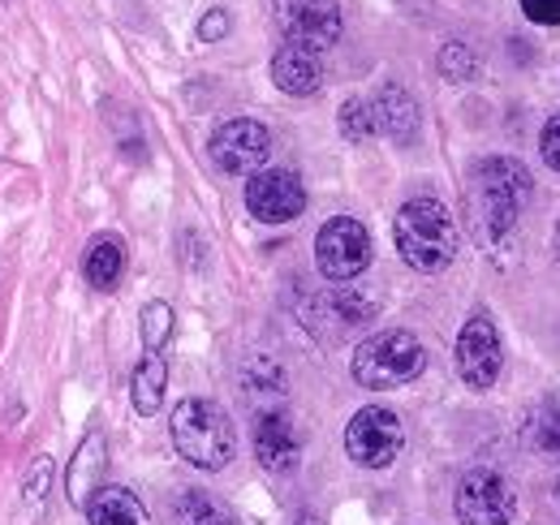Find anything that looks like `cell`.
Returning <instances> with one entry per match:
<instances>
[{
	"label": "cell",
	"instance_id": "cell-18",
	"mask_svg": "<svg viewBox=\"0 0 560 525\" xmlns=\"http://www.w3.org/2000/svg\"><path fill=\"white\" fill-rule=\"evenodd\" d=\"M82 271H86V280H91L95 289H104V293L117 289V280H121V271H126V246H121L117 237H95L91 250H86Z\"/></svg>",
	"mask_w": 560,
	"mask_h": 525
},
{
	"label": "cell",
	"instance_id": "cell-24",
	"mask_svg": "<svg viewBox=\"0 0 560 525\" xmlns=\"http://www.w3.org/2000/svg\"><path fill=\"white\" fill-rule=\"evenodd\" d=\"M526 18L530 22H544V26H560V0H522Z\"/></svg>",
	"mask_w": 560,
	"mask_h": 525
},
{
	"label": "cell",
	"instance_id": "cell-1",
	"mask_svg": "<svg viewBox=\"0 0 560 525\" xmlns=\"http://www.w3.org/2000/svg\"><path fill=\"white\" fill-rule=\"evenodd\" d=\"M526 198H530V173L517 160L488 155L470 168V224H475L483 246L495 250L509 242Z\"/></svg>",
	"mask_w": 560,
	"mask_h": 525
},
{
	"label": "cell",
	"instance_id": "cell-7",
	"mask_svg": "<svg viewBox=\"0 0 560 525\" xmlns=\"http://www.w3.org/2000/svg\"><path fill=\"white\" fill-rule=\"evenodd\" d=\"M513 487L504 474H495L488 465L470 469L462 482H457V522L462 525H509L513 522Z\"/></svg>",
	"mask_w": 560,
	"mask_h": 525
},
{
	"label": "cell",
	"instance_id": "cell-16",
	"mask_svg": "<svg viewBox=\"0 0 560 525\" xmlns=\"http://www.w3.org/2000/svg\"><path fill=\"white\" fill-rule=\"evenodd\" d=\"M86 522L91 525H147V509L135 491L126 487H100L86 500Z\"/></svg>",
	"mask_w": 560,
	"mask_h": 525
},
{
	"label": "cell",
	"instance_id": "cell-19",
	"mask_svg": "<svg viewBox=\"0 0 560 525\" xmlns=\"http://www.w3.org/2000/svg\"><path fill=\"white\" fill-rule=\"evenodd\" d=\"M168 517L173 525H233V513L220 500H211L208 491H182Z\"/></svg>",
	"mask_w": 560,
	"mask_h": 525
},
{
	"label": "cell",
	"instance_id": "cell-12",
	"mask_svg": "<svg viewBox=\"0 0 560 525\" xmlns=\"http://www.w3.org/2000/svg\"><path fill=\"white\" fill-rule=\"evenodd\" d=\"M371 121H375V133L393 138V142H410L419 133V104L415 95H406L401 86H380L371 100Z\"/></svg>",
	"mask_w": 560,
	"mask_h": 525
},
{
	"label": "cell",
	"instance_id": "cell-26",
	"mask_svg": "<svg viewBox=\"0 0 560 525\" xmlns=\"http://www.w3.org/2000/svg\"><path fill=\"white\" fill-rule=\"evenodd\" d=\"M224 35H229V13H224V9H211L208 18L199 22V39H203V44H215V39H224Z\"/></svg>",
	"mask_w": 560,
	"mask_h": 525
},
{
	"label": "cell",
	"instance_id": "cell-25",
	"mask_svg": "<svg viewBox=\"0 0 560 525\" xmlns=\"http://www.w3.org/2000/svg\"><path fill=\"white\" fill-rule=\"evenodd\" d=\"M539 151H544V160L560 173V117H552V121L544 126V133H539Z\"/></svg>",
	"mask_w": 560,
	"mask_h": 525
},
{
	"label": "cell",
	"instance_id": "cell-11",
	"mask_svg": "<svg viewBox=\"0 0 560 525\" xmlns=\"http://www.w3.org/2000/svg\"><path fill=\"white\" fill-rule=\"evenodd\" d=\"M246 207L264 224H289V220H298L306 211V190H302L298 173H289V168H264L246 186Z\"/></svg>",
	"mask_w": 560,
	"mask_h": 525
},
{
	"label": "cell",
	"instance_id": "cell-5",
	"mask_svg": "<svg viewBox=\"0 0 560 525\" xmlns=\"http://www.w3.org/2000/svg\"><path fill=\"white\" fill-rule=\"evenodd\" d=\"M406 448V427L393 409L384 405H366L353 413V422L346 427V453L366 469H384L401 457Z\"/></svg>",
	"mask_w": 560,
	"mask_h": 525
},
{
	"label": "cell",
	"instance_id": "cell-6",
	"mask_svg": "<svg viewBox=\"0 0 560 525\" xmlns=\"http://www.w3.org/2000/svg\"><path fill=\"white\" fill-rule=\"evenodd\" d=\"M315 262H319V271L328 280H353V276H362L366 262H371V233H366V224L353 220V215L328 220L319 229V237H315Z\"/></svg>",
	"mask_w": 560,
	"mask_h": 525
},
{
	"label": "cell",
	"instance_id": "cell-21",
	"mask_svg": "<svg viewBox=\"0 0 560 525\" xmlns=\"http://www.w3.org/2000/svg\"><path fill=\"white\" fill-rule=\"evenodd\" d=\"M526 435H530V444H535L539 453H548V457H560V405H548V409H539V413L526 422Z\"/></svg>",
	"mask_w": 560,
	"mask_h": 525
},
{
	"label": "cell",
	"instance_id": "cell-8",
	"mask_svg": "<svg viewBox=\"0 0 560 525\" xmlns=\"http://www.w3.org/2000/svg\"><path fill=\"white\" fill-rule=\"evenodd\" d=\"M268 155H272V133H268V126H259L250 117L224 121L220 130L211 133V160H215L220 173L255 177V173H264Z\"/></svg>",
	"mask_w": 560,
	"mask_h": 525
},
{
	"label": "cell",
	"instance_id": "cell-23",
	"mask_svg": "<svg viewBox=\"0 0 560 525\" xmlns=\"http://www.w3.org/2000/svg\"><path fill=\"white\" fill-rule=\"evenodd\" d=\"M440 69H444L448 82H470L479 61H475V52H470L466 44H448V48L440 52Z\"/></svg>",
	"mask_w": 560,
	"mask_h": 525
},
{
	"label": "cell",
	"instance_id": "cell-3",
	"mask_svg": "<svg viewBox=\"0 0 560 525\" xmlns=\"http://www.w3.org/2000/svg\"><path fill=\"white\" fill-rule=\"evenodd\" d=\"M173 444L177 453L190 460L195 469H224L233 460V448H237V435H233V422L229 413L215 405V400H203V396H190L173 409Z\"/></svg>",
	"mask_w": 560,
	"mask_h": 525
},
{
	"label": "cell",
	"instance_id": "cell-13",
	"mask_svg": "<svg viewBox=\"0 0 560 525\" xmlns=\"http://www.w3.org/2000/svg\"><path fill=\"white\" fill-rule=\"evenodd\" d=\"M298 453H302V444H298V431H293V422L284 413H264L255 422V457H259L264 469L284 474V469L298 465Z\"/></svg>",
	"mask_w": 560,
	"mask_h": 525
},
{
	"label": "cell",
	"instance_id": "cell-9",
	"mask_svg": "<svg viewBox=\"0 0 560 525\" xmlns=\"http://www.w3.org/2000/svg\"><path fill=\"white\" fill-rule=\"evenodd\" d=\"M277 26L284 31L289 44L324 52L341 39V9L337 0H272Z\"/></svg>",
	"mask_w": 560,
	"mask_h": 525
},
{
	"label": "cell",
	"instance_id": "cell-2",
	"mask_svg": "<svg viewBox=\"0 0 560 525\" xmlns=\"http://www.w3.org/2000/svg\"><path fill=\"white\" fill-rule=\"evenodd\" d=\"M393 233H397L401 259L410 262L415 271H422V276H435V271H444L448 262L457 259V220L435 198H410L397 211Z\"/></svg>",
	"mask_w": 560,
	"mask_h": 525
},
{
	"label": "cell",
	"instance_id": "cell-20",
	"mask_svg": "<svg viewBox=\"0 0 560 525\" xmlns=\"http://www.w3.org/2000/svg\"><path fill=\"white\" fill-rule=\"evenodd\" d=\"M173 336V306L168 302H147L142 306V345L147 353H160Z\"/></svg>",
	"mask_w": 560,
	"mask_h": 525
},
{
	"label": "cell",
	"instance_id": "cell-27",
	"mask_svg": "<svg viewBox=\"0 0 560 525\" xmlns=\"http://www.w3.org/2000/svg\"><path fill=\"white\" fill-rule=\"evenodd\" d=\"M557 504H560V478H557Z\"/></svg>",
	"mask_w": 560,
	"mask_h": 525
},
{
	"label": "cell",
	"instance_id": "cell-17",
	"mask_svg": "<svg viewBox=\"0 0 560 525\" xmlns=\"http://www.w3.org/2000/svg\"><path fill=\"white\" fill-rule=\"evenodd\" d=\"M164 388H168V366L160 353H147L135 366V380H130V396H135V409L142 418H151L164 405Z\"/></svg>",
	"mask_w": 560,
	"mask_h": 525
},
{
	"label": "cell",
	"instance_id": "cell-10",
	"mask_svg": "<svg viewBox=\"0 0 560 525\" xmlns=\"http://www.w3.org/2000/svg\"><path fill=\"white\" fill-rule=\"evenodd\" d=\"M500 366H504V353H500L495 324H491L488 315L466 319V328L457 336V371H462L466 388L488 393L491 384L500 380Z\"/></svg>",
	"mask_w": 560,
	"mask_h": 525
},
{
	"label": "cell",
	"instance_id": "cell-28",
	"mask_svg": "<svg viewBox=\"0 0 560 525\" xmlns=\"http://www.w3.org/2000/svg\"><path fill=\"white\" fill-rule=\"evenodd\" d=\"M557 250H560V233H557Z\"/></svg>",
	"mask_w": 560,
	"mask_h": 525
},
{
	"label": "cell",
	"instance_id": "cell-14",
	"mask_svg": "<svg viewBox=\"0 0 560 525\" xmlns=\"http://www.w3.org/2000/svg\"><path fill=\"white\" fill-rule=\"evenodd\" d=\"M104 465H108V440L100 435V431H91L82 444H78V453L70 460V500L78 509H86V500L104 487L100 478H104Z\"/></svg>",
	"mask_w": 560,
	"mask_h": 525
},
{
	"label": "cell",
	"instance_id": "cell-15",
	"mask_svg": "<svg viewBox=\"0 0 560 525\" xmlns=\"http://www.w3.org/2000/svg\"><path fill=\"white\" fill-rule=\"evenodd\" d=\"M272 78L284 95H315L319 91V57L311 48H298V44H284L277 57H272Z\"/></svg>",
	"mask_w": 560,
	"mask_h": 525
},
{
	"label": "cell",
	"instance_id": "cell-4",
	"mask_svg": "<svg viewBox=\"0 0 560 525\" xmlns=\"http://www.w3.org/2000/svg\"><path fill=\"white\" fill-rule=\"evenodd\" d=\"M422 366H427V353H422V340L415 331H380L371 340L358 345L350 371L362 388H401L410 380H419Z\"/></svg>",
	"mask_w": 560,
	"mask_h": 525
},
{
	"label": "cell",
	"instance_id": "cell-22",
	"mask_svg": "<svg viewBox=\"0 0 560 525\" xmlns=\"http://www.w3.org/2000/svg\"><path fill=\"white\" fill-rule=\"evenodd\" d=\"M341 133H346L350 142H366V138L375 133L371 104H366V100H346V108H341Z\"/></svg>",
	"mask_w": 560,
	"mask_h": 525
}]
</instances>
